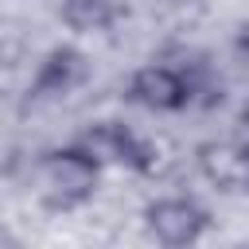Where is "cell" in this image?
<instances>
[{
  "label": "cell",
  "instance_id": "obj_9",
  "mask_svg": "<svg viewBox=\"0 0 249 249\" xmlns=\"http://www.w3.org/2000/svg\"><path fill=\"white\" fill-rule=\"evenodd\" d=\"M237 124H241V132H245V136H249V101H245V105H241V113H237Z\"/></svg>",
  "mask_w": 249,
  "mask_h": 249
},
{
  "label": "cell",
  "instance_id": "obj_5",
  "mask_svg": "<svg viewBox=\"0 0 249 249\" xmlns=\"http://www.w3.org/2000/svg\"><path fill=\"white\" fill-rule=\"evenodd\" d=\"M198 171L222 187V191H245V163H241V144L230 140H210L198 148Z\"/></svg>",
  "mask_w": 249,
  "mask_h": 249
},
{
  "label": "cell",
  "instance_id": "obj_1",
  "mask_svg": "<svg viewBox=\"0 0 249 249\" xmlns=\"http://www.w3.org/2000/svg\"><path fill=\"white\" fill-rule=\"evenodd\" d=\"M97 156L82 144H70V148H54L39 160L35 167V179H39V198L54 210H74L82 206L93 187H97Z\"/></svg>",
  "mask_w": 249,
  "mask_h": 249
},
{
  "label": "cell",
  "instance_id": "obj_8",
  "mask_svg": "<svg viewBox=\"0 0 249 249\" xmlns=\"http://www.w3.org/2000/svg\"><path fill=\"white\" fill-rule=\"evenodd\" d=\"M241 163H245V191H249V136L241 140Z\"/></svg>",
  "mask_w": 249,
  "mask_h": 249
},
{
  "label": "cell",
  "instance_id": "obj_2",
  "mask_svg": "<svg viewBox=\"0 0 249 249\" xmlns=\"http://www.w3.org/2000/svg\"><path fill=\"white\" fill-rule=\"evenodd\" d=\"M128 97L136 105L152 109V113H179V109L195 105L198 82H195V74H187L179 66L152 62V66H140L128 78Z\"/></svg>",
  "mask_w": 249,
  "mask_h": 249
},
{
  "label": "cell",
  "instance_id": "obj_7",
  "mask_svg": "<svg viewBox=\"0 0 249 249\" xmlns=\"http://www.w3.org/2000/svg\"><path fill=\"white\" fill-rule=\"evenodd\" d=\"M82 74V54L74 51H54L43 66H39V78H35V93L39 97H54V93H66Z\"/></svg>",
  "mask_w": 249,
  "mask_h": 249
},
{
  "label": "cell",
  "instance_id": "obj_3",
  "mask_svg": "<svg viewBox=\"0 0 249 249\" xmlns=\"http://www.w3.org/2000/svg\"><path fill=\"white\" fill-rule=\"evenodd\" d=\"M82 148H89L97 156V163H113V167H128V171H156V148L128 124L121 121H97L78 136Z\"/></svg>",
  "mask_w": 249,
  "mask_h": 249
},
{
  "label": "cell",
  "instance_id": "obj_4",
  "mask_svg": "<svg viewBox=\"0 0 249 249\" xmlns=\"http://www.w3.org/2000/svg\"><path fill=\"white\" fill-rule=\"evenodd\" d=\"M144 226L160 245H195L206 233L210 214L195 198H156L144 210Z\"/></svg>",
  "mask_w": 249,
  "mask_h": 249
},
{
  "label": "cell",
  "instance_id": "obj_6",
  "mask_svg": "<svg viewBox=\"0 0 249 249\" xmlns=\"http://www.w3.org/2000/svg\"><path fill=\"white\" fill-rule=\"evenodd\" d=\"M117 16H121V8L113 0H58V19L82 35L109 31L117 23Z\"/></svg>",
  "mask_w": 249,
  "mask_h": 249
}]
</instances>
